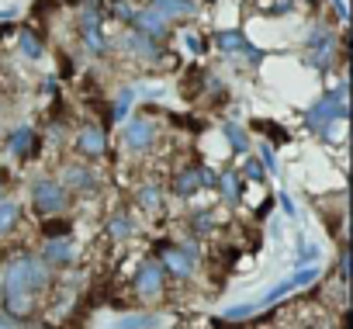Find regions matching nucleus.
<instances>
[{"label":"nucleus","mask_w":353,"mask_h":329,"mask_svg":"<svg viewBox=\"0 0 353 329\" xmlns=\"http://www.w3.org/2000/svg\"><path fill=\"white\" fill-rule=\"evenodd\" d=\"M49 284V263L42 257H18L4 270V284H0V298H4V312L21 319L32 308V295Z\"/></svg>","instance_id":"1"},{"label":"nucleus","mask_w":353,"mask_h":329,"mask_svg":"<svg viewBox=\"0 0 353 329\" xmlns=\"http://www.w3.org/2000/svg\"><path fill=\"white\" fill-rule=\"evenodd\" d=\"M301 121H305L308 132H315V135H322V139H332L336 128L346 121V83H339L336 90L322 94L312 108H305Z\"/></svg>","instance_id":"2"},{"label":"nucleus","mask_w":353,"mask_h":329,"mask_svg":"<svg viewBox=\"0 0 353 329\" xmlns=\"http://www.w3.org/2000/svg\"><path fill=\"white\" fill-rule=\"evenodd\" d=\"M322 277V267L319 263H312V267H294V274H288L284 281H277L274 288H267L256 301H253V308H270V305H277L281 298H288L291 291H298V288H305V284H312V281H319Z\"/></svg>","instance_id":"3"},{"label":"nucleus","mask_w":353,"mask_h":329,"mask_svg":"<svg viewBox=\"0 0 353 329\" xmlns=\"http://www.w3.org/2000/svg\"><path fill=\"white\" fill-rule=\"evenodd\" d=\"M32 205L42 212V215H63L66 212V188L59 184V181H49V177H42V181H35L32 184Z\"/></svg>","instance_id":"4"},{"label":"nucleus","mask_w":353,"mask_h":329,"mask_svg":"<svg viewBox=\"0 0 353 329\" xmlns=\"http://www.w3.org/2000/svg\"><path fill=\"white\" fill-rule=\"evenodd\" d=\"M163 270L176 274V277H191L198 270V243L184 239L181 246H163Z\"/></svg>","instance_id":"5"},{"label":"nucleus","mask_w":353,"mask_h":329,"mask_svg":"<svg viewBox=\"0 0 353 329\" xmlns=\"http://www.w3.org/2000/svg\"><path fill=\"white\" fill-rule=\"evenodd\" d=\"M121 142L128 152H145L152 142H156V125L149 118H125L121 121Z\"/></svg>","instance_id":"6"},{"label":"nucleus","mask_w":353,"mask_h":329,"mask_svg":"<svg viewBox=\"0 0 353 329\" xmlns=\"http://www.w3.org/2000/svg\"><path fill=\"white\" fill-rule=\"evenodd\" d=\"M170 326H173V315H163V312H125L108 322V329H170Z\"/></svg>","instance_id":"7"},{"label":"nucleus","mask_w":353,"mask_h":329,"mask_svg":"<svg viewBox=\"0 0 353 329\" xmlns=\"http://www.w3.org/2000/svg\"><path fill=\"white\" fill-rule=\"evenodd\" d=\"M163 288H166V270H163V263L149 260V263H142V267L135 270V291H139L142 298H159Z\"/></svg>","instance_id":"8"},{"label":"nucleus","mask_w":353,"mask_h":329,"mask_svg":"<svg viewBox=\"0 0 353 329\" xmlns=\"http://www.w3.org/2000/svg\"><path fill=\"white\" fill-rule=\"evenodd\" d=\"M73 257H77L73 239H66V236H49V243H46V250H42V260H46L49 267H66V263H73Z\"/></svg>","instance_id":"9"},{"label":"nucleus","mask_w":353,"mask_h":329,"mask_svg":"<svg viewBox=\"0 0 353 329\" xmlns=\"http://www.w3.org/2000/svg\"><path fill=\"white\" fill-rule=\"evenodd\" d=\"M104 146H108V135H104V128H97V125H83L80 132H77V149L83 152V156H101L104 152Z\"/></svg>","instance_id":"10"},{"label":"nucleus","mask_w":353,"mask_h":329,"mask_svg":"<svg viewBox=\"0 0 353 329\" xmlns=\"http://www.w3.org/2000/svg\"><path fill=\"white\" fill-rule=\"evenodd\" d=\"M32 146H35V132L28 125H18L11 135H8V152L14 159H28L32 156Z\"/></svg>","instance_id":"11"},{"label":"nucleus","mask_w":353,"mask_h":329,"mask_svg":"<svg viewBox=\"0 0 353 329\" xmlns=\"http://www.w3.org/2000/svg\"><path fill=\"white\" fill-rule=\"evenodd\" d=\"M198 191H201L198 167H184V170H176V177H173V195H176V198H194Z\"/></svg>","instance_id":"12"},{"label":"nucleus","mask_w":353,"mask_h":329,"mask_svg":"<svg viewBox=\"0 0 353 329\" xmlns=\"http://www.w3.org/2000/svg\"><path fill=\"white\" fill-rule=\"evenodd\" d=\"M63 184L73 188V191H94V170L90 167H80V163H70V167L63 170Z\"/></svg>","instance_id":"13"},{"label":"nucleus","mask_w":353,"mask_h":329,"mask_svg":"<svg viewBox=\"0 0 353 329\" xmlns=\"http://www.w3.org/2000/svg\"><path fill=\"white\" fill-rule=\"evenodd\" d=\"M222 135L229 139V146H232L236 156H246V152H250V135H246V128H243L239 121H225V125H222Z\"/></svg>","instance_id":"14"},{"label":"nucleus","mask_w":353,"mask_h":329,"mask_svg":"<svg viewBox=\"0 0 353 329\" xmlns=\"http://www.w3.org/2000/svg\"><path fill=\"white\" fill-rule=\"evenodd\" d=\"M215 191H222L225 205H239V174H236V170H225V174H219V181H215Z\"/></svg>","instance_id":"15"},{"label":"nucleus","mask_w":353,"mask_h":329,"mask_svg":"<svg viewBox=\"0 0 353 329\" xmlns=\"http://www.w3.org/2000/svg\"><path fill=\"white\" fill-rule=\"evenodd\" d=\"M319 260H322V246H319V243H312V239H305V236H298L294 267H312V263H319Z\"/></svg>","instance_id":"16"},{"label":"nucleus","mask_w":353,"mask_h":329,"mask_svg":"<svg viewBox=\"0 0 353 329\" xmlns=\"http://www.w3.org/2000/svg\"><path fill=\"white\" fill-rule=\"evenodd\" d=\"M132 104H135V101H132V90H128V87H121V90H118V97H114V104H111V121H114V125H121V121L132 114Z\"/></svg>","instance_id":"17"},{"label":"nucleus","mask_w":353,"mask_h":329,"mask_svg":"<svg viewBox=\"0 0 353 329\" xmlns=\"http://www.w3.org/2000/svg\"><path fill=\"white\" fill-rule=\"evenodd\" d=\"M132 90V101L139 104V101H163L166 97V87L163 83H135V87H128Z\"/></svg>","instance_id":"18"},{"label":"nucleus","mask_w":353,"mask_h":329,"mask_svg":"<svg viewBox=\"0 0 353 329\" xmlns=\"http://www.w3.org/2000/svg\"><path fill=\"white\" fill-rule=\"evenodd\" d=\"M108 236H111V239H118V243H125V239H132V236H135V222H132L128 215H118V219H111V222H108Z\"/></svg>","instance_id":"19"},{"label":"nucleus","mask_w":353,"mask_h":329,"mask_svg":"<svg viewBox=\"0 0 353 329\" xmlns=\"http://www.w3.org/2000/svg\"><path fill=\"white\" fill-rule=\"evenodd\" d=\"M256 159L263 163L267 174H274V177L281 174V159H277V149H274L270 142H260V146H256Z\"/></svg>","instance_id":"20"},{"label":"nucleus","mask_w":353,"mask_h":329,"mask_svg":"<svg viewBox=\"0 0 353 329\" xmlns=\"http://www.w3.org/2000/svg\"><path fill=\"white\" fill-rule=\"evenodd\" d=\"M135 201H139L145 212H156V208L163 205V191H159L156 184H145V188H139V191H135Z\"/></svg>","instance_id":"21"},{"label":"nucleus","mask_w":353,"mask_h":329,"mask_svg":"<svg viewBox=\"0 0 353 329\" xmlns=\"http://www.w3.org/2000/svg\"><path fill=\"white\" fill-rule=\"evenodd\" d=\"M18 222V201H0V236L11 232Z\"/></svg>","instance_id":"22"},{"label":"nucleus","mask_w":353,"mask_h":329,"mask_svg":"<svg viewBox=\"0 0 353 329\" xmlns=\"http://www.w3.org/2000/svg\"><path fill=\"white\" fill-rule=\"evenodd\" d=\"M188 226H191L198 236H205V232H212V229H215V215H212V212H194Z\"/></svg>","instance_id":"23"},{"label":"nucleus","mask_w":353,"mask_h":329,"mask_svg":"<svg viewBox=\"0 0 353 329\" xmlns=\"http://www.w3.org/2000/svg\"><path fill=\"white\" fill-rule=\"evenodd\" d=\"M243 177H246V181H253V184H260V181L267 177V170H263V163H260L256 156H246V167H243Z\"/></svg>","instance_id":"24"},{"label":"nucleus","mask_w":353,"mask_h":329,"mask_svg":"<svg viewBox=\"0 0 353 329\" xmlns=\"http://www.w3.org/2000/svg\"><path fill=\"white\" fill-rule=\"evenodd\" d=\"M256 308H253V301H239V305H229L225 312H222V319H232V322H239V319H250Z\"/></svg>","instance_id":"25"},{"label":"nucleus","mask_w":353,"mask_h":329,"mask_svg":"<svg viewBox=\"0 0 353 329\" xmlns=\"http://www.w3.org/2000/svg\"><path fill=\"white\" fill-rule=\"evenodd\" d=\"M277 201H281V212H284L288 219H298V205H294V198H291L288 191H281V195H277Z\"/></svg>","instance_id":"26"},{"label":"nucleus","mask_w":353,"mask_h":329,"mask_svg":"<svg viewBox=\"0 0 353 329\" xmlns=\"http://www.w3.org/2000/svg\"><path fill=\"white\" fill-rule=\"evenodd\" d=\"M198 177H201V188H215V181H219V174L212 167H198Z\"/></svg>","instance_id":"27"},{"label":"nucleus","mask_w":353,"mask_h":329,"mask_svg":"<svg viewBox=\"0 0 353 329\" xmlns=\"http://www.w3.org/2000/svg\"><path fill=\"white\" fill-rule=\"evenodd\" d=\"M21 49H25L28 56H39V52H42V46H39L32 35H25V39H21Z\"/></svg>","instance_id":"28"},{"label":"nucleus","mask_w":353,"mask_h":329,"mask_svg":"<svg viewBox=\"0 0 353 329\" xmlns=\"http://www.w3.org/2000/svg\"><path fill=\"white\" fill-rule=\"evenodd\" d=\"M0 329H18V319L8 315V312H0Z\"/></svg>","instance_id":"29"},{"label":"nucleus","mask_w":353,"mask_h":329,"mask_svg":"<svg viewBox=\"0 0 353 329\" xmlns=\"http://www.w3.org/2000/svg\"><path fill=\"white\" fill-rule=\"evenodd\" d=\"M128 46H132V49H135V52H149V46H145V42H139V39H132V42H128Z\"/></svg>","instance_id":"30"},{"label":"nucleus","mask_w":353,"mask_h":329,"mask_svg":"<svg viewBox=\"0 0 353 329\" xmlns=\"http://www.w3.org/2000/svg\"><path fill=\"white\" fill-rule=\"evenodd\" d=\"M0 132H4V118H0Z\"/></svg>","instance_id":"31"}]
</instances>
